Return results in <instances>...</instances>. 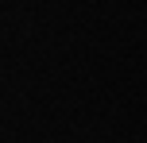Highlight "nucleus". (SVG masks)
<instances>
[]
</instances>
